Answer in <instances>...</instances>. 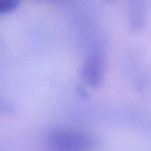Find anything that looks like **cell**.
I'll return each instance as SVG.
<instances>
[{
  "mask_svg": "<svg viewBox=\"0 0 151 151\" xmlns=\"http://www.w3.org/2000/svg\"><path fill=\"white\" fill-rule=\"evenodd\" d=\"M19 1L16 0H0V13H4L13 10L18 7Z\"/></svg>",
  "mask_w": 151,
  "mask_h": 151,
  "instance_id": "cell-3",
  "label": "cell"
},
{
  "mask_svg": "<svg viewBox=\"0 0 151 151\" xmlns=\"http://www.w3.org/2000/svg\"><path fill=\"white\" fill-rule=\"evenodd\" d=\"M105 72V58L103 53L94 52L86 60L82 69V76L88 85L93 87L103 82Z\"/></svg>",
  "mask_w": 151,
  "mask_h": 151,
  "instance_id": "cell-2",
  "label": "cell"
},
{
  "mask_svg": "<svg viewBox=\"0 0 151 151\" xmlns=\"http://www.w3.org/2000/svg\"><path fill=\"white\" fill-rule=\"evenodd\" d=\"M48 143L55 151H85L94 145V140L77 130L57 128L48 134Z\"/></svg>",
  "mask_w": 151,
  "mask_h": 151,
  "instance_id": "cell-1",
  "label": "cell"
}]
</instances>
